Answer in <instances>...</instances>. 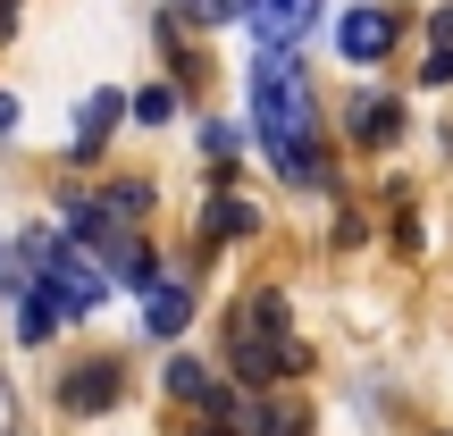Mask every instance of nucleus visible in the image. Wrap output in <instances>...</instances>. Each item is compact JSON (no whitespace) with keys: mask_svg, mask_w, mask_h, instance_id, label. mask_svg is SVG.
<instances>
[{"mask_svg":"<svg viewBox=\"0 0 453 436\" xmlns=\"http://www.w3.org/2000/svg\"><path fill=\"white\" fill-rule=\"evenodd\" d=\"M252 126H260V151L286 168L294 185H319V101H311V67L294 50H260L252 67Z\"/></svg>","mask_w":453,"mask_h":436,"instance_id":"obj_1","label":"nucleus"},{"mask_svg":"<svg viewBox=\"0 0 453 436\" xmlns=\"http://www.w3.org/2000/svg\"><path fill=\"white\" fill-rule=\"evenodd\" d=\"M226 361H235L252 386H269V378H303L311 370V344L286 327V294L260 286L235 302V327H226Z\"/></svg>","mask_w":453,"mask_h":436,"instance_id":"obj_2","label":"nucleus"},{"mask_svg":"<svg viewBox=\"0 0 453 436\" xmlns=\"http://www.w3.org/2000/svg\"><path fill=\"white\" fill-rule=\"evenodd\" d=\"M118 386H127V370L118 361H76V370H59V411H76V420H93V411H110L118 403Z\"/></svg>","mask_w":453,"mask_h":436,"instance_id":"obj_3","label":"nucleus"},{"mask_svg":"<svg viewBox=\"0 0 453 436\" xmlns=\"http://www.w3.org/2000/svg\"><path fill=\"white\" fill-rule=\"evenodd\" d=\"M243 17H252L260 50H294L311 26H319V0H243Z\"/></svg>","mask_w":453,"mask_h":436,"instance_id":"obj_4","label":"nucleus"},{"mask_svg":"<svg viewBox=\"0 0 453 436\" xmlns=\"http://www.w3.org/2000/svg\"><path fill=\"white\" fill-rule=\"evenodd\" d=\"M395 34H403V17H395V9H344V26H336V50H344L353 67H378V59L395 50Z\"/></svg>","mask_w":453,"mask_h":436,"instance_id":"obj_5","label":"nucleus"},{"mask_svg":"<svg viewBox=\"0 0 453 436\" xmlns=\"http://www.w3.org/2000/svg\"><path fill=\"white\" fill-rule=\"evenodd\" d=\"M168 394H177V403H194V411H219V420H235V411H243L235 394H219V378L202 370V361H185V353L168 361Z\"/></svg>","mask_w":453,"mask_h":436,"instance_id":"obj_6","label":"nucleus"},{"mask_svg":"<svg viewBox=\"0 0 453 436\" xmlns=\"http://www.w3.org/2000/svg\"><path fill=\"white\" fill-rule=\"evenodd\" d=\"M395 134H403V101H387V93H361L353 101V143H395Z\"/></svg>","mask_w":453,"mask_h":436,"instance_id":"obj_7","label":"nucleus"},{"mask_svg":"<svg viewBox=\"0 0 453 436\" xmlns=\"http://www.w3.org/2000/svg\"><path fill=\"white\" fill-rule=\"evenodd\" d=\"M185 319H194V294L185 286H151L143 294V327L151 336H185Z\"/></svg>","mask_w":453,"mask_h":436,"instance_id":"obj_8","label":"nucleus"},{"mask_svg":"<svg viewBox=\"0 0 453 436\" xmlns=\"http://www.w3.org/2000/svg\"><path fill=\"white\" fill-rule=\"evenodd\" d=\"M118 110H127V101H118V93H93V101H84V134H76V143H67V160H93V151H101V134H110V118Z\"/></svg>","mask_w":453,"mask_h":436,"instance_id":"obj_9","label":"nucleus"},{"mask_svg":"<svg viewBox=\"0 0 453 436\" xmlns=\"http://www.w3.org/2000/svg\"><path fill=\"white\" fill-rule=\"evenodd\" d=\"M59 327H67V310L50 302L42 286H34V294H26V310H17V336H26V344H50V336H59Z\"/></svg>","mask_w":453,"mask_h":436,"instance_id":"obj_10","label":"nucleus"},{"mask_svg":"<svg viewBox=\"0 0 453 436\" xmlns=\"http://www.w3.org/2000/svg\"><path fill=\"white\" fill-rule=\"evenodd\" d=\"M420 84H453V9L428 17V67H420Z\"/></svg>","mask_w":453,"mask_h":436,"instance_id":"obj_11","label":"nucleus"},{"mask_svg":"<svg viewBox=\"0 0 453 436\" xmlns=\"http://www.w3.org/2000/svg\"><path fill=\"white\" fill-rule=\"evenodd\" d=\"M243 0H168V17L177 26H219V17H235Z\"/></svg>","mask_w":453,"mask_h":436,"instance_id":"obj_12","label":"nucleus"},{"mask_svg":"<svg viewBox=\"0 0 453 436\" xmlns=\"http://www.w3.org/2000/svg\"><path fill=\"white\" fill-rule=\"evenodd\" d=\"M211 226H219V235H252V210H243V202H219Z\"/></svg>","mask_w":453,"mask_h":436,"instance_id":"obj_13","label":"nucleus"},{"mask_svg":"<svg viewBox=\"0 0 453 436\" xmlns=\"http://www.w3.org/2000/svg\"><path fill=\"white\" fill-rule=\"evenodd\" d=\"M168 110H177V101H168V93H160V84H151V93H134V118H143V126H160V118H168Z\"/></svg>","mask_w":453,"mask_h":436,"instance_id":"obj_14","label":"nucleus"},{"mask_svg":"<svg viewBox=\"0 0 453 436\" xmlns=\"http://www.w3.org/2000/svg\"><path fill=\"white\" fill-rule=\"evenodd\" d=\"M0 436H17V386L0 378Z\"/></svg>","mask_w":453,"mask_h":436,"instance_id":"obj_15","label":"nucleus"},{"mask_svg":"<svg viewBox=\"0 0 453 436\" xmlns=\"http://www.w3.org/2000/svg\"><path fill=\"white\" fill-rule=\"evenodd\" d=\"M177 436H226V420H219V411H202V420H194V428H177Z\"/></svg>","mask_w":453,"mask_h":436,"instance_id":"obj_16","label":"nucleus"},{"mask_svg":"<svg viewBox=\"0 0 453 436\" xmlns=\"http://www.w3.org/2000/svg\"><path fill=\"white\" fill-rule=\"evenodd\" d=\"M9 26H17V0H0V42H9Z\"/></svg>","mask_w":453,"mask_h":436,"instance_id":"obj_17","label":"nucleus"},{"mask_svg":"<svg viewBox=\"0 0 453 436\" xmlns=\"http://www.w3.org/2000/svg\"><path fill=\"white\" fill-rule=\"evenodd\" d=\"M9 126H17V101H9V93H0V134H9Z\"/></svg>","mask_w":453,"mask_h":436,"instance_id":"obj_18","label":"nucleus"},{"mask_svg":"<svg viewBox=\"0 0 453 436\" xmlns=\"http://www.w3.org/2000/svg\"><path fill=\"white\" fill-rule=\"evenodd\" d=\"M9 286H17V277H9V243H0V294H9Z\"/></svg>","mask_w":453,"mask_h":436,"instance_id":"obj_19","label":"nucleus"}]
</instances>
